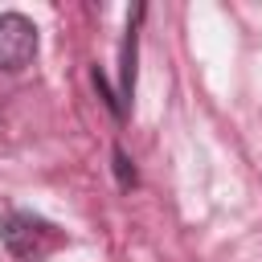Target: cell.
<instances>
[{"label":"cell","instance_id":"2","mask_svg":"<svg viewBox=\"0 0 262 262\" xmlns=\"http://www.w3.org/2000/svg\"><path fill=\"white\" fill-rule=\"evenodd\" d=\"M37 57V25L25 12H0V70L20 74Z\"/></svg>","mask_w":262,"mask_h":262},{"label":"cell","instance_id":"3","mask_svg":"<svg viewBox=\"0 0 262 262\" xmlns=\"http://www.w3.org/2000/svg\"><path fill=\"white\" fill-rule=\"evenodd\" d=\"M139 16H143V8L131 12L127 37H123V57H119V98H123V106H127L131 94H135V41H139Z\"/></svg>","mask_w":262,"mask_h":262},{"label":"cell","instance_id":"5","mask_svg":"<svg viewBox=\"0 0 262 262\" xmlns=\"http://www.w3.org/2000/svg\"><path fill=\"white\" fill-rule=\"evenodd\" d=\"M90 78H94V86H98V94H102V102L111 106V115H115V119H123V115H127V106H123V98H119V90H111V82H106V74H102L98 66H90Z\"/></svg>","mask_w":262,"mask_h":262},{"label":"cell","instance_id":"1","mask_svg":"<svg viewBox=\"0 0 262 262\" xmlns=\"http://www.w3.org/2000/svg\"><path fill=\"white\" fill-rule=\"evenodd\" d=\"M0 242H4V250H8L12 258L33 262V258H41V254L57 242V229H53L45 217L29 213V209H8V213L0 217Z\"/></svg>","mask_w":262,"mask_h":262},{"label":"cell","instance_id":"4","mask_svg":"<svg viewBox=\"0 0 262 262\" xmlns=\"http://www.w3.org/2000/svg\"><path fill=\"white\" fill-rule=\"evenodd\" d=\"M111 172H115V184H119L123 192L139 184V176H135V164H131V156H127L123 147H111Z\"/></svg>","mask_w":262,"mask_h":262}]
</instances>
